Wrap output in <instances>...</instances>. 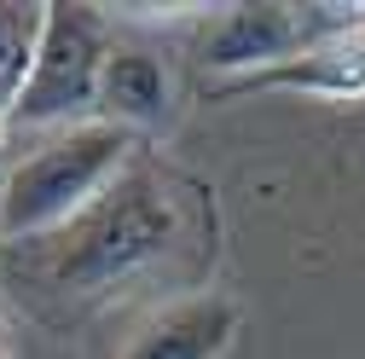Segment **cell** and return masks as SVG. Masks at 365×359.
Masks as SVG:
<instances>
[{
	"mask_svg": "<svg viewBox=\"0 0 365 359\" xmlns=\"http://www.w3.org/2000/svg\"><path fill=\"white\" fill-rule=\"evenodd\" d=\"M41 18H47V6H12V0H0V99L6 105L18 93V81L29 76L35 41H41Z\"/></svg>",
	"mask_w": 365,
	"mask_h": 359,
	"instance_id": "ba28073f",
	"label": "cell"
},
{
	"mask_svg": "<svg viewBox=\"0 0 365 359\" xmlns=\"http://www.w3.org/2000/svg\"><path fill=\"white\" fill-rule=\"evenodd\" d=\"M238 342V307L226 296H186L128 336L122 359H220Z\"/></svg>",
	"mask_w": 365,
	"mask_h": 359,
	"instance_id": "5b68a950",
	"label": "cell"
},
{
	"mask_svg": "<svg viewBox=\"0 0 365 359\" xmlns=\"http://www.w3.org/2000/svg\"><path fill=\"white\" fill-rule=\"evenodd\" d=\"M0 359H12V336H6V325H0Z\"/></svg>",
	"mask_w": 365,
	"mask_h": 359,
	"instance_id": "9c48e42d",
	"label": "cell"
},
{
	"mask_svg": "<svg viewBox=\"0 0 365 359\" xmlns=\"http://www.w3.org/2000/svg\"><path fill=\"white\" fill-rule=\"evenodd\" d=\"M174 105V76L151 47H110L99 76V122H116L128 133L163 128Z\"/></svg>",
	"mask_w": 365,
	"mask_h": 359,
	"instance_id": "8992f818",
	"label": "cell"
},
{
	"mask_svg": "<svg viewBox=\"0 0 365 359\" xmlns=\"http://www.w3.org/2000/svg\"><path fill=\"white\" fill-rule=\"evenodd\" d=\"M244 87H302V93H319V99H359L365 93V29H342L319 47H307L302 58L261 70L250 81H226V93H244Z\"/></svg>",
	"mask_w": 365,
	"mask_h": 359,
	"instance_id": "52a82bcc",
	"label": "cell"
},
{
	"mask_svg": "<svg viewBox=\"0 0 365 359\" xmlns=\"http://www.w3.org/2000/svg\"><path fill=\"white\" fill-rule=\"evenodd\" d=\"M110 58V41L93 6H64L53 0L41 18V41L29 76L18 81V93L6 105L12 133H64L99 116V76Z\"/></svg>",
	"mask_w": 365,
	"mask_h": 359,
	"instance_id": "3957f363",
	"label": "cell"
},
{
	"mask_svg": "<svg viewBox=\"0 0 365 359\" xmlns=\"http://www.w3.org/2000/svg\"><path fill=\"white\" fill-rule=\"evenodd\" d=\"M174 203L151 174L128 168L105 197H93L70 227L53 232L47 244V279L64 296H99L122 279H133L140 266L168 255L174 244Z\"/></svg>",
	"mask_w": 365,
	"mask_h": 359,
	"instance_id": "7a4b0ae2",
	"label": "cell"
},
{
	"mask_svg": "<svg viewBox=\"0 0 365 359\" xmlns=\"http://www.w3.org/2000/svg\"><path fill=\"white\" fill-rule=\"evenodd\" d=\"M359 6H220L197 35V64L209 76H261L302 58L342 29H359Z\"/></svg>",
	"mask_w": 365,
	"mask_h": 359,
	"instance_id": "277c9868",
	"label": "cell"
},
{
	"mask_svg": "<svg viewBox=\"0 0 365 359\" xmlns=\"http://www.w3.org/2000/svg\"><path fill=\"white\" fill-rule=\"evenodd\" d=\"M133 140L116 122H81V128H64V133H47L35 151H24L6 180H0V238L18 244V238H53L58 227L105 197L116 180L128 174V157H133Z\"/></svg>",
	"mask_w": 365,
	"mask_h": 359,
	"instance_id": "6da1fadb",
	"label": "cell"
},
{
	"mask_svg": "<svg viewBox=\"0 0 365 359\" xmlns=\"http://www.w3.org/2000/svg\"><path fill=\"white\" fill-rule=\"evenodd\" d=\"M6 133H12V128H6V99H0V145H6Z\"/></svg>",
	"mask_w": 365,
	"mask_h": 359,
	"instance_id": "30bf717a",
	"label": "cell"
}]
</instances>
